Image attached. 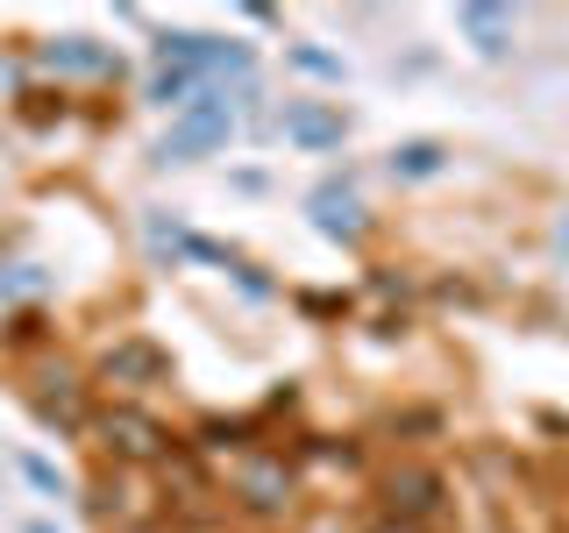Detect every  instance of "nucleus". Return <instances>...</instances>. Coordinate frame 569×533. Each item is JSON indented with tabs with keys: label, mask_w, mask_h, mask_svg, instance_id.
<instances>
[{
	"label": "nucleus",
	"mask_w": 569,
	"mask_h": 533,
	"mask_svg": "<svg viewBox=\"0 0 569 533\" xmlns=\"http://www.w3.org/2000/svg\"><path fill=\"white\" fill-rule=\"evenodd\" d=\"M93 441H100V455L114 462V470H164L171 449H178L171 426L157 413H142V405H129V399H114V405L93 413Z\"/></svg>",
	"instance_id": "obj_1"
},
{
	"label": "nucleus",
	"mask_w": 569,
	"mask_h": 533,
	"mask_svg": "<svg viewBox=\"0 0 569 533\" xmlns=\"http://www.w3.org/2000/svg\"><path fill=\"white\" fill-rule=\"evenodd\" d=\"M228 129H236V100H228V86H200V100H192L186 114L171 121V135L157 142V164H192V157L221 150Z\"/></svg>",
	"instance_id": "obj_2"
},
{
	"label": "nucleus",
	"mask_w": 569,
	"mask_h": 533,
	"mask_svg": "<svg viewBox=\"0 0 569 533\" xmlns=\"http://www.w3.org/2000/svg\"><path fill=\"white\" fill-rule=\"evenodd\" d=\"M292 491H299V476H292V462L284 455H242V470H236V505L242 512H257V520H284L292 512Z\"/></svg>",
	"instance_id": "obj_3"
},
{
	"label": "nucleus",
	"mask_w": 569,
	"mask_h": 533,
	"mask_svg": "<svg viewBox=\"0 0 569 533\" xmlns=\"http://www.w3.org/2000/svg\"><path fill=\"white\" fill-rule=\"evenodd\" d=\"M441 505H449V484H441V470H427V462H399V470L385 476V520L420 533Z\"/></svg>",
	"instance_id": "obj_4"
},
{
	"label": "nucleus",
	"mask_w": 569,
	"mask_h": 533,
	"mask_svg": "<svg viewBox=\"0 0 569 533\" xmlns=\"http://www.w3.org/2000/svg\"><path fill=\"white\" fill-rule=\"evenodd\" d=\"M164 378H171V355L157 349L150 334H121V342L100 355V384H114V391H150Z\"/></svg>",
	"instance_id": "obj_5"
},
{
	"label": "nucleus",
	"mask_w": 569,
	"mask_h": 533,
	"mask_svg": "<svg viewBox=\"0 0 569 533\" xmlns=\"http://www.w3.org/2000/svg\"><path fill=\"white\" fill-rule=\"evenodd\" d=\"M278 135L292 142V150H342L349 121H342V107H320V100H284Z\"/></svg>",
	"instance_id": "obj_6"
},
{
	"label": "nucleus",
	"mask_w": 569,
	"mask_h": 533,
	"mask_svg": "<svg viewBox=\"0 0 569 533\" xmlns=\"http://www.w3.org/2000/svg\"><path fill=\"white\" fill-rule=\"evenodd\" d=\"M43 71H58V79H114L121 64L93 36H58V43H43Z\"/></svg>",
	"instance_id": "obj_7"
},
{
	"label": "nucleus",
	"mask_w": 569,
	"mask_h": 533,
	"mask_svg": "<svg viewBox=\"0 0 569 533\" xmlns=\"http://www.w3.org/2000/svg\"><path fill=\"white\" fill-rule=\"evenodd\" d=\"M456 29L470 36L485 58H506V50H512V8H491V0H462V8H456Z\"/></svg>",
	"instance_id": "obj_8"
},
{
	"label": "nucleus",
	"mask_w": 569,
	"mask_h": 533,
	"mask_svg": "<svg viewBox=\"0 0 569 533\" xmlns=\"http://www.w3.org/2000/svg\"><path fill=\"white\" fill-rule=\"evenodd\" d=\"M307 213H313L320 235H335V242H356V235H363V207H356L342 185H320L313 200H307Z\"/></svg>",
	"instance_id": "obj_9"
},
{
	"label": "nucleus",
	"mask_w": 569,
	"mask_h": 533,
	"mask_svg": "<svg viewBox=\"0 0 569 533\" xmlns=\"http://www.w3.org/2000/svg\"><path fill=\"white\" fill-rule=\"evenodd\" d=\"M43 391H36V405H43V420H58V426H86V405H79V378L58 363V370H43L36 378Z\"/></svg>",
	"instance_id": "obj_10"
},
{
	"label": "nucleus",
	"mask_w": 569,
	"mask_h": 533,
	"mask_svg": "<svg viewBox=\"0 0 569 533\" xmlns=\"http://www.w3.org/2000/svg\"><path fill=\"white\" fill-rule=\"evenodd\" d=\"M14 476H22V484H29L36 497H43V505H58V497H71V476H64L50 455H36V449H14Z\"/></svg>",
	"instance_id": "obj_11"
},
{
	"label": "nucleus",
	"mask_w": 569,
	"mask_h": 533,
	"mask_svg": "<svg viewBox=\"0 0 569 533\" xmlns=\"http://www.w3.org/2000/svg\"><path fill=\"white\" fill-rule=\"evenodd\" d=\"M441 164H449V150H441L435 135H413V142L391 150V178H435Z\"/></svg>",
	"instance_id": "obj_12"
},
{
	"label": "nucleus",
	"mask_w": 569,
	"mask_h": 533,
	"mask_svg": "<svg viewBox=\"0 0 569 533\" xmlns=\"http://www.w3.org/2000/svg\"><path fill=\"white\" fill-rule=\"evenodd\" d=\"M284 58L307 71V79H342V58H335V50H320V43H284Z\"/></svg>",
	"instance_id": "obj_13"
},
{
	"label": "nucleus",
	"mask_w": 569,
	"mask_h": 533,
	"mask_svg": "<svg viewBox=\"0 0 569 533\" xmlns=\"http://www.w3.org/2000/svg\"><path fill=\"white\" fill-rule=\"evenodd\" d=\"M8 292H43V271H36V263H14V271H8Z\"/></svg>",
	"instance_id": "obj_14"
},
{
	"label": "nucleus",
	"mask_w": 569,
	"mask_h": 533,
	"mask_svg": "<svg viewBox=\"0 0 569 533\" xmlns=\"http://www.w3.org/2000/svg\"><path fill=\"white\" fill-rule=\"evenodd\" d=\"M556 249H562V257H569V213H562V221H556Z\"/></svg>",
	"instance_id": "obj_15"
},
{
	"label": "nucleus",
	"mask_w": 569,
	"mask_h": 533,
	"mask_svg": "<svg viewBox=\"0 0 569 533\" xmlns=\"http://www.w3.org/2000/svg\"><path fill=\"white\" fill-rule=\"evenodd\" d=\"M22 533H64V526H50V520H29V526H22Z\"/></svg>",
	"instance_id": "obj_16"
}]
</instances>
